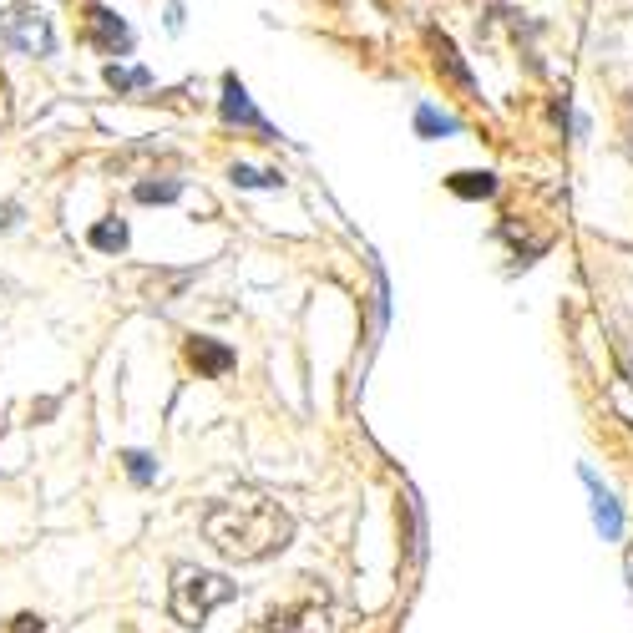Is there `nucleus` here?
Masks as SVG:
<instances>
[{
	"label": "nucleus",
	"mask_w": 633,
	"mask_h": 633,
	"mask_svg": "<svg viewBox=\"0 0 633 633\" xmlns=\"http://www.w3.org/2000/svg\"><path fill=\"white\" fill-rule=\"evenodd\" d=\"M198 527L228 563H264V558H274V552H284L289 537H294L289 512L269 492H254V487L213 502L198 517Z\"/></svg>",
	"instance_id": "1"
},
{
	"label": "nucleus",
	"mask_w": 633,
	"mask_h": 633,
	"mask_svg": "<svg viewBox=\"0 0 633 633\" xmlns=\"http://www.w3.org/2000/svg\"><path fill=\"white\" fill-rule=\"evenodd\" d=\"M233 588L223 573H208V568H193V563H178L173 568V583H168V613L183 623V628H203L213 608H223Z\"/></svg>",
	"instance_id": "2"
},
{
	"label": "nucleus",
	"mask_w": 633,
	"mask_h": 633,
	"mask_svg": "<svg viewBox=\"0 0 633 633\" xmlns=\"http://www.w3.org/2000/svg\"><path fill=\"white\" fill-rule=\"evenodd\" d=\"M254 633H330V618H325V603H289V608H274Z\"/></svg>",
	"instance_id": "3"
},
{
	"label": "nucleus",
	"mask_w": 633,
	"mask_h": 633,
	"mask_svg": "<svg viewBox=\"0 0 633 633\" xmlns=\"http://www.w3.org/2000/svg\"><path fill=\"white\" fill-rule=\"evenodd\" d=\"M578 477H583V487L593 492V522H598L603 542H618V537H623V507H618V497L598 482L593 466H578Z\"/></svg>",
	"instance_id": "4"
},
{
	"label": "nucleus",
	"mask_w": 633,
	"mask_h": 633,
	"mask_svg": "<svg viewBox=\"0 0 633 633\" xmlns=\"http://www.w3.org/2000/svg\"><path fill=\"white\" fill-rule=\"evenodd\" d=\"M87 41L97 51H107V56H127L132 51V31L102 6H87Z\"/></svg>",
	"instance_id": "5"
},
{
	"label": "nucleus",
	"mask_w": 633,
	"mask_h": 633,
	"mask_svg": "<svg viewBox=\"0 0 633 633\" xmlns=\"http://www.w3.org/2000/svg\"><path fill=\"white\" fill-rule=\"evenodd\" d=\"M188 365H193V370H203V375H228V370H233V350H228V345H218V340L193 335V340H188Z\"/></svg>",
	"instance_id": "6"
},
{
	"label": "nucleus",
	"mask_w": 633,
	"mask_h": 633,
	"mask_svg": "<svg viewBox=\"0 0 633 633\" xmlns=\"http://www.w3.org/2000/svg\"><path fill=\"white\" fill-rule=\"evenodd\" d=\"M223 122H244V127H254V132H264L269 137V122L254 112V102H249V92L228 76V92H223Z\"/></svg>",
	"instance_id": "7"
},
{
	"label": "nucleus",
	"mask_w": 633,
	"mask_h": 633,
	"mask_svg": "<svg viewBox=\"0 0 633 633\" xmlns=\"http://www.w3.org/2000/svg\"><path fill=\"white\" fill-rule=\"evenodd\" d=\"M451 193L456 198H492L497 193V178L492 173H456L451 178Z\"/></svg>",
	"instance_id": "8"
},
{
	"label": "nucleus",
	"mask_w": 633,
	"mask_h": 633,
	"mask_svg": "<svg viewBox=\"0 0 633 633\" xmlns=\"http://www.w3.org/2000/svg\"><path fill=\"white\" fill-rule=\"evenodd\" d=\"M92 249H102V254H117V249H127V223H122V218H107V223H97V228H92Z\"/></svg>",
	"instance_id": "9"
},
{
	"label": "nucleus",
	"mask_w": 633,
	"mask_h": 633,
	"mask_svg": "<svg viewBox=\"0 0 633 633\" xmlns=\"http://www.w3.org/2000/svg\"><path fill=\"white\" fill-rule=\"evenodd\" d=\"M416 132H421V137H451V132H456V117H446V112H436V107H421V112H416Z\"/></svg>",
	"instance_id": "10"
},
{
	"label": "nucleus",
	"mask_w": 633,
	"mask_h": 633,
	"mask_svg": "<svg viewBox=\"0 0 633 633\" xmlns=\"http://www.w3.org/2000/svg\"><path fill=\"white\" fill-rule=\"evenodd\" d=\"M178 193H183V183H173V178L168 183H137V198L142 203H173Z\"/></svg>",
	"instance_id": "11"
},
{
	"label": "nucleus",
	"mask_w": 633,
	"mask_h": 633,
	"mask_svg": "<svg viewBox=\"0 0 633 633\" xmlns=\"http://www.w3.org/2000/svg\"><path fill=\"white\" fill-rule=\"evenodd\" d=\"M122 461H127V471H132V482H152V456H147V451H127Z\"/></svg>",
	"instance_id": "12"
},
{
	"label": "nucleus",
	"mask_w": 633,
	"mask_h": 633,
	"mask_svg": "<svg viewBox=\"0 0 633 633\" xmlns=\"http://www.w3.org/2000/svg\"><path fill=\"white\" fill-rule=\"evenodd\" d=\"M107 82H112V87H147V71H122V66H112Z\"/></svg>",
	"instance_id": "13"
},
{
	"label": "nucleus",
	"mask_w": 633,
	"mask_h": 633,
	"mask_svg": "<svg viewBox=\"0 0 633 633\" xmlns=\"http://www.w3.org/2000/svg\"><path fill=\"white\" fill-rule=\"evenodd\" d=\"M233 183H244V188H269V183H279L274 173H254V168H233Z\"/></svg>",
	"instance_id": "14"
},
{
	"label": "nucleus",
	"mask_w": 633,
	"mask_h": 633,
	"mask_svg": "<svg viewBox=\"0 0 633 633\" xmlns=\"http://www.w3.org/2000/svg\"><path fill=\"white\" fill-rule=\"evenodd\" d=\"M6 628H11V633H46V618H36V613H16Z\"/></svg>",
	"instance_id": "15"
},
{
	"label": "nucleus",
	"mask_w": 633,
	"mask_h": 633,
	"mask_svg": "<svg viewBox=\"0 0 633 633\" xmlns=\"http://www.w3.org/2000/svg\"><path fill=\"white\" fill-rule=\"evenodd\" d=\"M16 223H21V208L16 203H0V233H11Z\"/></svg>",
	"instance_id": "16"
}]
</instances>
